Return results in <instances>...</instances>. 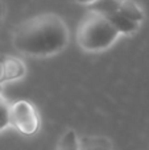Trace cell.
I'll use <instances>...</instances> for the list:
<instances>
[{"label":"cell","instance_id":"6","mask_svg":"<svg viewBox=\"0 0 149 150\" xmlns=\"http://www.w3.org/2000/svg\"><path fill=\"white\" fill-rule=\"evenodd\" d=\"M118 12L136 24H140L144 20V13H143L141 8L132 0H120Z\"/></svg>","mask_w":149,"mask_h":150},{"label":"cell","instance_id":"12","mask_svg":"<svg viewBox=\"0 0 149 150\" xmlns=\"http://www.w3.org/2000/svg\"><path fill=\"white\" fill-rule=\"evenodd\" d=\"M1 16H3V5H1V1H0V20H1Z\"/></svg>","mask_w":149,"mask_h":150},{"label":"cell","instance_id":"5","mask_svg":"<svg viewBox=\"0 0 149 150\" xmlns=\"http://www.w3.org/2000/svg\"><path fill=\"white\" fill-rule=\"evenodd\" d=\"M110 24L119 32V34L123 33V34H131L133 33L135 30L139 29V25L140 24H136L133 21L128 20L127 17H124L123 15H120L119 12H114V13H110V15L104 16Z\"/></svg>","mask_w":149,"mask_h":150},{"label":"cell","instance_id":"4","mask_svg":"<svg viewBox=\"0 0 149 150\" xmlns=\"http://www.w3.org/2000/svg\"><path fill=\"white\" fill-rule=\"evenodd\" d=\"M79 150H112V144L107 137L102 136H84L78 138Z\"/></svg>","mask_w":149,"mask_h":150},{"label":"cell","instance_id":"10","mask_svg":"<svg viewBox=\"0 0 149 150\" xmlns=\"http://www.w3.org/2000/svg\"><path fill=\"white\" fill-rule=\"evenodd\" d=\"M9 124V107L0 96V130L5 129Z\"/></svg>","mask_w":149,"mask_h":150},{"label":"cell","instance_id":"13","mask_svg":"<svg viewBox=\"0 0 149 150\" xmlns=\"http://www.w3.org/2000/svg\"><path fill=\"white\" fill-rule=\"evenodd\" d=\"M0 96H1V93H0Z\"/></svg>","mask_w":149,"mask_h":150},{"label":"cell","instance_id":"11","mask_svg":"<svg viewBox=\"0 0 149 150\" xmlns=\"http://www.w3.org/2000/svg\"><path fill=\"white\" fill-rule=\"evenodd\" d=\"M77 1H79V3H83V4H91L92 1H95V0H77Z\"/></svg>","mask_w":149,"mask_h":150},{"label":"cell","instance_id":"1","mask_svg":"<svg viewBox=\"0 0 149 150\" xmlns=\"http://www.w3.org/2000/svg\"><path fill=\"white\" fill-rule=\"evenodd\" d=\"M12 42L18 52L26 55L46 57L67 45L69 29L55 13H40L18 25Z\"/></svg>","mask_w":149,"mask_h":150},{"label":"cell","instance_id":"2","mask_svg":"<svg viewBox=\"0 0 149 150\" xmlns=\"http://www.w3.org/2000/svg\"><path fill=\"white\" fill-rule=\"evenodd\" d=\"M119 32L104 16L89 11L81 21L77 32V41L86 52H100L116 41Z\"/></svg>","mask_w":149,"mask_h":150},{"label":"cell","instance_id":"9","mask_svg":"<svg viewBox=\"0 0 149 150\" xmlns=\"http://www.w3.org/2000/svg\"><path fill=\"white\" fill-rule=\"evenodd\" d=\"M24 73V67L20 65V62L16 59H9L5 63H3V74L7 75V78H16L20 76Z\"/></svg>","mask_w":149,"mask_h":150},{"label":"cell","instance_id":"3","mask_svg":"<svg viewBox=\"0 0 149 150\" xmlns=\"http://www.w3.org/2000/svg\"><path fill=\"white\" fill-rule=\"evenodd\" d=\"M9 122L24 134H33L38 129V116L28 101H17L9 107Z\"/></svg>","mask_w":149,"mask_h":150},{"label":"cell","instance_id":"8","mask_svg":"<svg viewBox=\"0 0 149 150\" xmlns=\"http://www.w3.org/2000/svg\"><path fill=\"white\" fill-rule=\"evenodd\" d=\"M57 150H79L78 149V136L74 130H67L62 134L58 141Z\"/></svg>","mask_w":149,"mask_h":150},{"label":"cell","instance_id":"7","mask_svg":"<svg viewBox=\"0 0 149 150\" xmlns=\"http://www.w3.org/2000/svg\"><path fill=\"white\" fill-rule=\"evenodd\" d=\"M120 0H95L89 4V11L99 13L102 16H107L110 13L118 12Z\"/></svg>","mask_w":149,"mask_h":150}]
</instances>
